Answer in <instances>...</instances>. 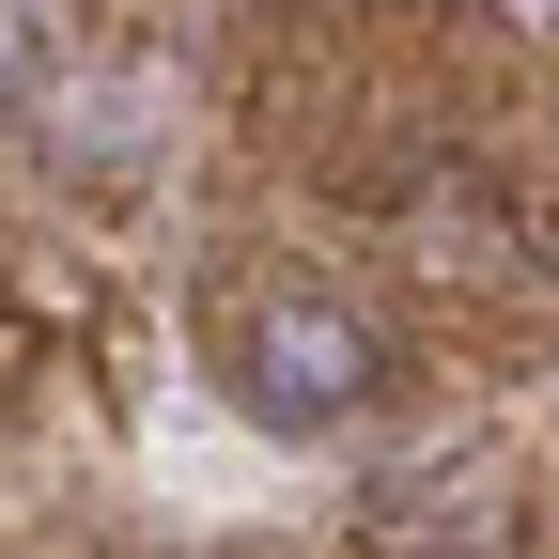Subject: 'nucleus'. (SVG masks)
<instances>
[{"label":"nucleus","mask_w":559,"mask_h":559,"mask_svg":"<svg viewBox=\"0 0 559 559\" xmlns=\"http://www.w3.org/2000/svg\"><path fill=\"white\" fill-rule=\"evenodd\" d=\"M373 326L326 296V280H264V296H218V389L264 419V436H342L373 404Z\"/></svg>","instance_id":"f257e3e1"},{"label":"nucleus","mask_w":559,"mask_h":559,"mask_svg":"<svg viewBox=\"0 0 559 559\" xmlns=\"http://www.w3.org/2000/svg\"><path fill=\"white\" fill-rule=\"evenodd\" d=\"M16 94H32V16L0 0V109H16Z\"/></svg>","instance_id":"f03ea898"}]
</instances>
